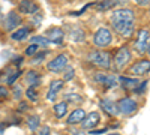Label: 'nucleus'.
<instances>
[{"mask_svg": "<svg viewBox=\"0 0 150 135\" xmlns=\"http://www.w3.org/2000/svg\"><path fill=\"white\" fill-rule=\"evenodd\" d=\"M134 18H135V14H134L132 9H126V8L116 9L111 14V24H117V23H134Z\"/></svg>", "mask_w": 150, "mask_h": 135, "instance_id": "obj_2", "label": "nucleus"}, {"mask_svg": "<svg viewBox=\"0 0 150 135\" xmlns=\"http://www.w3.org/2000/svg\"><path fill=\"white\" fill-rule=\"evenodd\" d=\"M86 117V111L83 108H77V110H74V111L69 114L68 117V125H77L80 123V122H83Z\"/></svg>", "mask_w": 150, "mask_h": 135, "instance_id": "obj_16", "label": "nucleus"}, {"mask_svg": "<svg viewBox=\"0 0 150 135\" xmlns=\"http://www.w3.org/2000/svg\"><path fill=\"white\" fill-rule=\"evenodd\" d=\"M112 41V35H111V30L107 29V27H101L98 29L95 36H93V44L98 47V48H105L111 44Z\"/></svg>", "mask_w": 150, "mask_h": 135, "instance_id": "obj_1", "label": "nucleus"}, {"mask_svg": "<svg viewBox=\"0 0 150 135\" xmlns=\"http://www.w3.org/2000/svg\"><path fill=\"white\" fill-rule=\"evenodd\" d=\"M18 8H20V12H23V14H36L39 11V6L33 0H21Z\"/></svg>", "mask_w": 150, "mask_h": 135, "instance_id": "obj_13", "label": "nucleus"}, {"mask_svg": "<svg viewBox=\"0 0 150 135\" xmlns=\"http://www.w3.org/2000/svg\"><path fill=\"white\" fill-rule=\"evenodd\" d=\"M71 39L75 42H81L84 41V32L81 29H75L74 32H71Z\"/></svg>", "mask_w": 150, "mask_h": 135, "instance_id": "obj_26", "label": "nucleus"}, {"mask_svg": "<svg viewBox=\"0 0 150 135\" xmlns=\"http://www.w3.org/2000/svg\"><path fill=\"white\" fill-rule=\"evenodd\" d=\"M54 116L57 117V119H63L66 114H68V104L63 101V102H59V104H56L54 105Z\"/></svg>", "mask_w": 150, "mask_h": 135, "instance_id": "obj_20", "label": "nucleus"}, {"mask_svg": "<svg viewBox=\"0 0 150 135\" xmlns=\"http://www.w3.org/2000/svg\"><path fill=\"white\" fill-rule=\"evenodd\" d=\"M65 102L66 104H81L83 101H84V98L81 96V95H78V93H75V92H72V93H65Z\"/></svg>", "mask_w": 150, "mask_h": 135, "instance_id": "obj_22", "label": "nucleus"}, {"mask_svg": "<svg viewBox=\"0 0 150 135\" xmlns=\"http://www.w3.org/2000/svg\"><path fill=\"white\" fill-rule=\"evenodd\" d=\"M63 71H65V74H63V81H71V80L75 77V69H74V68L66 66Z\"/></svg>", "mask_w": 150, "mask_h": 135, "instance_id": "obj_28", "label": "nucleus"}, {"mask_svg": "<svg viewBox=\"0 0 150 135\" xmlns=\"http://www.w3.org/2000/svg\"><path fill=\"white\" fill-rule=\"evenodd\" d=\"M111 135H119V134H111Z\"/></svg>", "mask_w": 150, "mask_h": 135, "instance_id": "obj_42", "label": "nucleus"}, {"mask_svg": "<svg viewBox=\"0 0 150 135\" xmlns=\"http://www.w3.org/2000/svg\"><path fill=\"white\" fill-rule=\"evenodd\" d=\"M5 129H6V126H5L3 123H0V135H3V134H5Z\"/></svg>", "mask_w": 150, "mask_h": 135, "instance_id": "obj_39", "label": "nucleus"}, {"mask_svg": "<svg viewBox=\"0 0 150 135\" xmlns=\"http://www.w3.org/2000/svg\"><path fill=\"white\" fill-rule=\"evenodd\" d=\"M41 126V117L38 114H32L27 117V128L32 131V132H36Z\"/></svg>", "mask_w": 150, "mask_h": 135, "instance_id": "obj_18", "label": "nucleus"}, {"mask_svg": "<svg viewBox=\"0 0 150 135\" xmlns=\"http://www.w3.org/2000/svg\"><path fill=\"white\" fill-rule=\"evenodd\" d=\"M26 96L29 98V99H30L32 102H36V101H38V98H39V93L36 92V89H35V87H32V86H30V87L26 90Z\"/></svg>", "mask_w": 150, "mask_h": 135, "instance_id": "obj_27", "label": "nucleus"}, {"mask_svg": "<svg viewBox=\"0 0 150 135\" xmlns=\"http://www.w3.org/2000/svg\"><path fill=\"white\" fill-rule=\"evenodd\" d=\"M149 30L143 29L138 32V36H137V41H135V50L138 51L140 54H144L147 51V45H149Z\"/></svg>", "mask_w": 150, "mask_h": 135, "instance_id": "obj_6", "label": "nucleus"}, {"mask_svg": "<svg viewBox=\"0 0 150 135\" xmlns=\"http://www.w3.org/2000/svg\"><path fill=\"white\" fill-rule=\"evenodd\" d=\"M41 20H42V17H41V15L35 17V18H33V24H35V26H39V24H41Z\"/></svg>", "mask_w": 150, "mask_h": 135, "instance_id": "obj_37", "label": "nucleus"}, {"mask_svg": "<svg viewBox=\"0 0 150 135\" xmlns=\"http://www.w3.org/2000/svg\"><path fill=\"white\" fill-rule=\"evenodd\" d=\"M117 108H119V113H123V114H132L137 111V108H138V105H137V102L132 99V98H122V99L117 102Z\"/></svg>", "mask_w": 150, "mask_h": 135, "instance_id": "obj_5", "label": "nucleus"}, {"mask_svg": "<svg viewBox=\"0 0 150 135\" xmlns=\"http://www.w3.org/2000/svg\"><path fill=\"white\" fill-rule=\"evenodd\" d=\"M150 71V60H140L131 66V72L134 75H144Z\"/></svg>", "mask_w": 150, "mask_h": 135, "instance_id": "obj_12", "label": "nucleus"}, {"mask_svg": "<svg viewBox=\"0 0 150 135\" xmlns=\"http://www.w3.org/2000/svg\"><path fill=\"white\" fill-rule=\"evenodd\" d=\"M119 83L123 86V89H126V90H134L137 86H138V80L128 78V77H120L119 78Z\"/></svg>", "mask_w": 150, "mask_h": 135, "instance_id": "obj_19", "label": "nucleus"}, {"mask_svg": "<svg viewBox=\"0 0 150 135\" xmlns=\"http://www.w3.org/2000/svg\"><path fill=\"white\" fill-rule=\"evenodd\" d=\"M63 80H53L51 83H50V90L47 93V99L50 102H54L56 101V96L57 93H60V90L63 89Z\"/></svg>", "mask_w": 150, "mask_h": 135, "instance_id": "obj_10", "label": "nucleus"}, {"mask_svg": "<svg viewBox=\"0 0 150 135\" xmlns=\"http://www.w3.org/2000/svg\"><path fill=\"white\" fill-rule=\"evenodd\" d=\"M117 84V80L112 77V75H107V80H105V83H104V86L105 87H114V86Z\"/></svg>", "mask_w": 150, "mask_h": 135, "instance_id": "obj_30", "label": "nucleus"}, {"mask_svg": "<svg viewBox=\"0 0 150 135\" xmlns=\"http://www.w3.org/2000/svg\"><path fill=\"white\" fill-rule=\"evenodd\" d=\"M30 44H36L38 47H48L50 41L45 38V36H33L30 39Z\"/></svg>", "mask_w": 150, "mask_h": 135, "instance_id": "obj_25", "label": "nucleus"}, {"mask_svg": "<svg viewBox=\"0 0 150 135\" xmlns=\"http://www.w3.org/2000/svg\"><path fill=\"white\" fill-rule=\"evenodd\" d=\"M9 96V92L5 86H0V98H8Z\"/></svg>", "mask_w": 150, "mask_h": 135, "instance_id": "obj_34", "label": "nucleus"}, {"mask_svg": "<svg viewBox=\"0 0 150 135\" xmlns=\"http://www.w3.org/2000/svg\"><path fill=\"white\" fill-rule=\"evenodd\" d=\"M45 56H47V51L39 53V54H38V57H33V59H32V65H39L42 60L45 59Z\"/></svg>", "mask_w": 150, "mask_h": 135, "instance_id": "obj_31", "label": "nucleus"}, {"mask_svg": "<svg viewBox=\"0 0 150 135\" xmlns=\"http://www.w3.org/2000/svg\"><path fill=\"white\" fill-rule=\"evenodd\" d=\"M112 29L123 38H131L134 33V23H117L112 24Z\"/></svg>", "mask_w": 150, "mask_h": 135, "instance_id": "obj_9", "label": "nucleus"}, {"mask_svg": "<svg viewBox=\"0 0 150 135\" xmlns=\"http://www.w3.org/2000/svg\"><path fill=\"white\" fill-rule=\"evenodd\" d=\"M23 104H24V102H21V105H20V108H18V110H20V111H26V110H27L29 107H27V105H23Z\"/></svg>", "mask_w": 150, "mask_h": 135, "instance_id": "obj_38", "label": "nucleus"}, {"mask_svg": "<svg viewBox=\"0 0 150 135\" xmlns=\"http://www.w3.org/2000/svg\"><path fill=\"white\" fill-rule=\"evenodd\" d=\"M116 5H119L117 0H104V2L98 3V5H96V8H98V11H107V9L114 8Z\"/></svg>", "mask_w": 150, "mask_h": 135, "instance_id": "obj_24", "label": "nucleus"}, {"mask_svg": "<svg viewBox=\"0 0 150 135\" xmlns=\"http://www.w3.org/2000/svg\"><path fill=\"white\" fill-rule=\"evenodd\" d=\"M99 105L104 111L108 114V116H117L119 114V108H117V104H114L110 99H101L99 101Z\"/></svg>", "mask_w": 150, "mask_h": 135, "instance_id": "obj_14", "label": "nucleus"}, {"mask_svg": "<svg viewBox=\"0 0 150 135\" xmlns=\"http://www.w3.org/2000/svg\"><path fill=\"white\" fill-rule=\"evenodd\" d=\"M63 30H62L60 27H51L48 32H47V36L45 38L50 41V44H54V45H60L62 41H63Z\"/></svg>", "mask_w": 150, "mask_h": 135, "instance_id": "obj_8", "label": "nucleus"}, {"mask_svg": "<svg viewBox=\"0 0 150 135\" xmlns=\"http://www.w3.org/2000/svg\"><path fill=\"white\" fill-rule=\"evenodd\" d=\"M26 83L29 86H32V87H36V84H39L41 83V75H39V72H36V71H29L26 74Z\"/></svg>", "mask_w": 150, "mask_h": 135, "instance_id": "obj_17", "label": "nucleus"}, {"mask_svg": "<svg viewBox=\"0 0 150 135\" xmlns=\"http://www.w3.org/2000/svg\"><path fill=\"white\" fill-rule=\"evenodd\" d=\"M89 62L95 66H99V68H110L111 65V59H110V54L105 53V51H101V50H96V51H92L89 54Z\"/></svg>", "mask_w": 150, "mask_h": 135, "instance_id": "obj_3", "label": "nucleus"}, {"mask_svg": "<svg viewBox=\"0 0 150 135\" xmlns=\"http://www.w3.org/2000/svg\"><path fill=\"white\" fill-rule=\"evenodd\" d=\"M129 60H131V51L126 47H122L114 56V66L117 69H120V68H123L125 65H126Z\"/></svg>", "mask_w": 150, "mask_h": 135, "instance_id": "obj_7", "label": "nucleus"}, {"mask_svg": "<svg viewBox=\"0 0 150 135\" xmlns=\"http://www.w3.org/2000/svg\"><path fill=\"white\" fill-rule=\"evenodd\" d=\"M39 135H51V129L48 126H42L41 131H39Z\"/></svg>", "mask_w": 150, "mask_h": 135, "instance_id": "obj_35", "label": "nucleus"}, {"mask_svg": "<svg viewBox=\"0 0 150 135\" xmlns=\"http://www.w3.org/2000/svg\"><path fill=\"white\" fill-rule=\"evenodd\" d=\"M101 122V114L96 113V111H92L90 114H86L84 120L81 122L83 123V129H92V128H96V125Z\"/></svg>", "mask_w": 150, "mask_h": 135, "instance_id": "obj_11", "label": "nucleus"}, {"mask_svg": "<svg viewBox=\"0 0 150 135\" xmlns=\"http://www.w3.org/2000/svg\"><path fill=\"white\" fill-rule=\"evenodd\" d=\"M14 96L17 98V99L21 98V87H20V86H15V87H14Z\"/></svg>", "mask_w": 150, "mask_h": 135, "instance_id": "obj_36", "label": "nucleus"}, {"mask_svg": "<svg viewBox=\"0 0 150 135\" xmlns=\"http://www.w3.org/2000/svg\"><path fill=\"white\" fill-rule=\"evenodd\" d=\"M66 66H68V56L66 54H59L51 62H48V71L53 74H60Z\"/></svg>", "mask_w": 150, "mask_h": 135, "instance_id": "obj_4", "label": "nucleus"}, {"mask_svg": "<svg viewBox=\"0 0 150 135\" xmlns=\"http://www.w3.org/2000/svg\"><path fill=\"white\" fill-rule=\"evenodd\" d=\"M147 51L150 53V38H149V45H147Z\"/></svg>", "mask_w": 150, "mask_h": 135, "instance_id": "obj_41", "label": "nucleus"}, {"mask_svg": "<svg viewBox=\"0 0 150 135\" xmlns=\"http://www.w3.org/2000/svg\"><path fill=\"white\" fill-rule=\"evenodd\" d=\"M21 74H23V71H21V69H18V68H17V69H14V71H12V72L9 74V75L5 78V83H6L8 86H14V84L17 83V80L21 77Z\"/></svg>", "mask_w": 150, "mask_h": 135, "instance_id": "obj_23", "label": "nucleus"}, {"mask_svg": "<svg viewBox=\"0 0 150 135\" xmlns=\"http://www.w3.org/2000/svg\"><path fill=\"white\" fill-rule=\"evenodd\" d=\"M29 27H21V29H18V30H15V32H12L11 33V38L14 39V41H24L29 36Z\"/></svg>", "mask_w": 150, "mask_h": 135, "instance_id": "obj_21", "label": "nucleus"}, {"mask_svg": "<svg viewBox=\"0 0 150 135\" xmlns=\"http://www.w3.org/2000/svg\"><path fill=\"white\" fill-rule=\"evenodd\" d=\"M138 5H149V0H137Z\"/></svg>", "mask_w": 150, "mask_h": 135, "instance_id": "obj_40", "label": "nucleus"}, {"mask_svg": "<svg viewBox=\"0 0 150 135\" xmlns=\"http://www.w3.org/2000/svg\"><path fill=\"white\" fill-rule=\"evenodd\" d=\"M146 87H147V80H146V81H143L141 84H138V86H137V87L134 89V92H135L137 95H141V93H144Z\"/></svg>", "mask_w": 150, "mask_h": 135, "instance_id": "obj_32", "label": "nucleus"}, {"mask_svg": "<svg viewBox=\"0 0 150 135\" xmlns=\"http://www.w3.org/2000/svg\"><path fill=\"white\" fill-rule=\"evenodd\" d=\"M38 50H39V47H38L36 44H30V45L26 48V56H29V57H33V56L38 53Z\"/></svg>", "mask_w": 150, "mask_h": 135, "instance_id": "obj_29", "label": "nucleus"}, {"mask_svg": "<svg viewBox=\"0 0 150 135\" xmlns=\"http://www.w3.org/2000/svg\"><path fill=\"white\" fill-rule=\"evenodd\" d=\"M20 23H21V17L17 12H9L5 20V27H6V30H14Z\"/></svg>", "mask_w": 150, "mask_h": 135, "instance_id": "obj_15", "label": "nucleus"}, {"mask_svg": "<svg viewBox=\"0 0 150 135\" xmlns=\"http://www.w3.org/2000/svg\"><path fill=\"white\" fill-rule=\"evenodd\" d=\"M105 80H107V74H102V72L95 74V81H96V83L104 84V83H105Z\"/></svg>", "mask_w": 150, "mask_h": 135, "instance_id": "obj_33", "label": "nucleus"}]
</instances>
